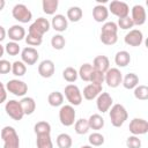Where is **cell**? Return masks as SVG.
I'll return each instance as SVG.
<instances>
[{
  "instance_id": "f6af8a7d",
  "label": "cell",
  "mask_w": 148,
  "mask_h": 148,
  "mask_svg": "<svg viewBox=\"0 0 148 148\" xmlns=\"http://www.w3.org/2000/svg\"><path fill=\"white\" fill-rule=\"evenodd\" d=\"M12 72V64L6 59H0V74H8Z\"/></svg>"
},
{
  "instance_id": "7bdbcfd3",
  "label": "cell",
  "mask_w": 148,
  "mask_h": 148,
  "mask_svg": "<svg viewBox=\"0 0 148 148\" xmlns=\"http://www.w3.org/2000/svg\"><path fill=\"white\" fill-rule=\"evenodd\" d=\"M127 148H141V140L138 135H131L126 139Z\"/></svg>"
},
{
  "instance_id": "d6986e66",
  "label": "cell",
  "mask_w": 148,
  "mask_h": 148,
  "mask_svg": "<svg viewBox=\"0 0 148 148\" xmlns=\"http://www.w3.org/2000/svg\"><path fill=\"white\" fill-rule=\"evenodd\" d=\"M51 27L58 31V32H62L67 29V25H68V21L66 18L65 15L62 14H56L53 17H52V21H51Z\"/></svg>"
},
{
  "instance_id": "e0dca14e",
  "label": "cell",
  "mask_w": 148,
  "mask_h": 148,
  "mask_svg": "<svg viewBox=\"0 0 148 148\" xmlns=\"http://www.w3.org/2000/svg\"><path fill=\"white\" fill-rule=\"evenodd\" d=\"M54 71H56L54 62L50 59H45L40 61V64L38 65V74L44 79L51 77L54 74Z\"/></svg>"
},
{
  "instance_id": "7dc6e473",
  "label": "cell",
  "mask_w": 148,
  "mask_h": 148,
  "mask_svg": "<svg viewBox=\"0 0 148 148\" xmlns=\"http://www.w3.org/2000/svg\"><path fill=\"white\" fill-rule=\"evenodd\" d=\"M6 35H7V31L5 30V28L2 25H0V43L6 38Z\"/></svg>"
},
{
  "instance_id": "bcb514c9",
  "label": "cell",
  "mask_w": 148,
  "mask_h": 148,
  "mask_svg": "<svg viewBox=\"0 0 148 148\" xmlns=\"http://www.w3.org/2000/svg\"><path fill=\"white\" fill-rule=\"evenodd\" d=\"M7 99V90H6V86H3L2 82H0V104H2L3 102H6Z\"/></svg>"
},
{
  "instance_id": "74e56055",
  "label": "cell",
  "mask_w": 148,
  "mask_h": 148,
  "mask_svg": "<svg viewBox=\"0 0 148 148\" xmlns=\"http://www.w3.org/2000/svg\"><path fill=\"white\" fill-rule=\"evenodd\" d=\"M88 140H89L90 146H92V147H99V146H102V145L104 143V141H105L104 135L101 134V133H98V132L91 133V134L89 135Z\"/></svg>"
},
{
  "instance_id": "1f68e13d",
  "label": "cell",
  "mask_w": 148,
  "mask_h": 148,
  "mask_svg": "<svg viewBox=\"0 0 148 148\" xmlns=\"http://www.w3.org/2000/svg\"><path fill=\"white\" fill-rule=\"evenodd\" d=\"M47 102L51 106H61L64 103V95L60 91H52L47 97Z\"/></svg>"
},
{
  "instance_id": "484cf974",
  "label": "cell",
  "mask_w": 148,
  "mask_h": 148,
  "mask_svg": "<svg viewBox=\"0 0 148 148\" xmlns=\"http://www.w3.org/2000/svg\"><path fill=\"white\" fill-rule=\"evenodd\" d=\"M88 124H89V128L98 131V130H102L104 127V119H103V117L101 114L94 113V114H91L89 117Z\"/></svg>"
},
{
  "instance_id": "681fc988",
  "label": "cell",
  "mask_w": 148,
  "mask_h": 148,
  "mask_svg": "<svg viewBox=\"0 0 148 148\" xmlns=\"http://www.w3.org/2000/svg\"><path fill=\"white\" fill-rule=\"evenodd\" d=\"M5 5H6V1H5V0H0V12L3 9Z\"/></svg>"
},
{
  "instance_id": "d4e9b609",
  "label": "cell",
  "mask_w": 148,
  "mask_h": 148,
  "mask_svg": "<svg viewBox=\"0 0 148 148\" xmlns=\"http://www.w3.org/2000/svg\"><path fill=\"white\" fill-rule=\"evenodd\" d=\"M121 83L125 89H134L139 84V76L135 73H128L123 77Z\"/></svg>"
},
{
  "instance_id": "836d02e7",
  "label": "cell",
  "mask_w": 148,
  "mask_h": 148,
  "mask_svg": "<svg viewBox=\"0 0 148 148\" xmlns=\"http://www.w3.org/2000/svg\"><path fill=\"white\" fill-rule=\"evenodd\" d=\"M74 130H75L76 134H80V135H83V134L88 133V131L90 130L89 128V124H88V119L81 118L79 120H75Z\"/></svg>"
},
{
  "instance_id": "83f0119b",
  "label": "cell",
  "mask_w": 148,
  "mask_h": 148,
  "mask_svg": "<svg viewBox=\"0 0 148 148\" xmlns=\"http://www.w3.org/2000/svg\"><path fill=\"white\" fill-rule=\"evenodd\" d=\"M92 71H94L92 65L86 62V64L81 65L80 69L77 71V75L81 77V80H83V81H86V82H89V81H90V76H91V74H92Z\"/></svg>"
},
{
  "instance_id": "f546056e",
  "label": "cell",
  "mask_w": 148,
  "mask_h": 148,
  "mask_svg": "<svg viewBox=\"0 0 148 148\" xmlns=\"http://www.w3.org/2000/svg\"><path fill=\"white\" fill-rule=\"evenodd\" d=\"M58 5H59L58 0H43L42 8H43V12L45 14L53 15L56 13V10L58 9Z\"/></svg>"
},
{
  "instance_id": "4316f807",
  "label": "cell",
  "mask_w": 148,
  "mask_h": 148,
  "mask_svg": "<svg viewBox=\"0 0 148 148\" xmlns=\"http://www.w3.org/2000/svg\"><path fill=\"white\" fill-rule=\"evenodd\" d=\"M82 16H83V12L77 6H73L67 9V15H66L67 21L69 20L71 22H79L82 18Z\"/></svg>"
},
{
  "instance_id": "9c48e42d",
  "label": "cell",
  "mask_w": 148,
  "mask_h": 148,
  "mask_svg": "<svg viewBox=\"0 0 148 148\" xmlns=\"http://www.w3.org/2000/svg\"><path fill=\"white\" fill-rule=\"evenodd\" d=\"M6 90L15 96L22 97L28 92V84L21 80L13 79L6 83Z\"/></svg>"
},
{
  "instance_id": "7a4b0ae2",
  "label": "cell",
  "mask_w": 148,
  "mask_h": 148,
  "mask_svg": "<svg viewBox=\"0 0 148 148\" xmlns=\"http://www.w3.org/2000/svg\"><path fill=\"white\" fill-rule=\"evenodd\" d=\"M109 116L111 119V124L114 127H120L128 118L127 110L123 104H114L109 110Z\"/></svg>"
},
{
  "instance_id": "e575fe53",
  "label": "cell",
  "mask_w": 148,
  "mask_h": 148,
  "mask_svg": "<svg viewBox=\"0 0 148 148\" xmlns=\"http://www.w3.org/2000/svg\"><path fill=\"white\" fill-rule=\"evenodd\" d=\"M27 72V65L24 62H22L21 60H16L12 64V73L15 76H23Z\"/></svg>"
},
{
  "instance_id": "52a82bcc",
  "label": "cell",
  "mask_w": 148,
  "mask_h": 148,
  "mask_svg": "<svg viewBox=\"0 0 148 148\" xmlns=\"http://www.w3.org/2000/svg\"><path fill=\"white\" fill-rule=\"evenodd\" d=\"M121 81H123V73L117 67L109 68L104 73V82L110 88H117V87H119L120 83H121Z\"/></svg>"
},
{
  "instance_id": "ac0fdd59",
  "label": "cell",
  "mask_w": 148,
  "mask_h": 148,
  "mask_svg": "<svg viewBox=\"0 0 148 148\" xmlns=\"http://www.w3.org/2000/svg\"><path fill=\"white\" fill-rule=\"evenodd\" d=\"M7 35H8L9 39L12 42H16L17 43V42H20V40L25 38V29L20 24H14L8 29Z\"/></svg>"
},
{
  "instance_id": "d6a6232c",
  "label": "cell",
  "mask_w": 148,
  "mask_h": 148,
  "mask_svg": "<svg viewBox=\"0 0 148 148\" xmlns=\"http://www.w3.org/2000/svg\"><path fill=\"white\" fill-rule=\"evenodd\" d=\"M34 131L36 133V135H43V134H51V125L45 121V120H42V121H38L35 124L34 126Z\"/></svg>"
},
{
  "instance_id": "cb8c5ba5",
  "label": "cell",
  "mask_w": 148,
  "mask_h": 148,
  "mask_svg": "<svg viewBox=\"0 0 148 148\" xmlns=\"http://www.w3.org/2000/svg\"><path fill=\"white\" fill-rule=\"evenodd\" d=\"M131 62V56L127 51H118L114 56V64L118 67H126Z\"/></svg>"
},
{
  "instance_id": "7402d4cb",
  "label": "cell",
  "mask_w": 148,
  "mask_h": 148,
  "mask_svg": "<svg viewBox=\"0 0 148 148\" xmlns=\"http://www.w3.org/2000/svg\"><path fill=\"white\" fill-rule=\"evenodd\" d=\"M109 16V10L105 6L103 5H96L94 8H92V18L98 22V23H102V22H105L106 18Z\"/></svg>"
},
{
  "instance_id": "8fae6325",
  "label": "cell",
  "mask_w": 148,
  "mask_h": 148,
  "mask_svg": "<svg viewBox=\"0 0 148 148\" xmlns=\"http://www.w3.org/2000/svg\"><path fill=\"white\" fill-rule=\"evenodd\" d=\"M5 111L14 120H21L23 118V116H24L20 102L18 101H15V99H10V101L6 102V104H5Z\"/></svg>"
},
{
  "instance_id": "2e32d148",
  "label": "cell",
  "mask_w": 148,
  "mask_h": 148,
  "mask_svg": "<svg viewBox=\"0 0 148 148\" xmlns=\"http://www.w3.org/2000/svg\"><path fill=\"white\" fill-rule=\"evenodd\" d=\"M131 12H132L131 18H132L134 25H142V24H145L146 18H147V13H146V9H145L143 6L135 5V6L132 7Z\"/></svg>"
},
{
  "instance_id": "d590c367",
  "label": "cell",
  "mask_w": 148,
  "mask_h": 148,
  "mask_svg": "<svg viewBox=\"0 0 148 148\" xmlns=\"http://www.w3.org/2000/svg\"><path fill=\"white\" fill-rule=\"evenodd\" d=\"M134 97L139 101H146L148 99V87L145 84H138L134 88Z\"/></svg>"
},
{
  "instance_id": "4dcf8cb0",
  "label": "cell",
  "mask_w": 148,
  "mask_h": 148,
  "mask_svg": "<svg viewBox=\"0 0 148 148\" xmlns=\"http://www.w3.org/2000/svg\"><path fill=\"white\" fill-rule=\"evenodd\" d=\"M36 146L37 148H53V142L50 134H43V135H36Z\"/></svg>"
},
{
  "instance_id": "7c38bea8",
  "label": "cell",
  "mask_w": 148,
  "mask_h": 148,
  "mask_svg": "<svg viewBox=\"0 0 148 148\" xmlns=\"http://www.w3.org/2000/svg\"><path fill=\"white\" fill-rule=\"evenodd\" d=\"M128 130L133 135H143L148 132V121L143 118H133L130 121Z\"/></svg>"
},
{
  "instance_id": "5bb4252c",
  "label": "cell",
  "mask_w": 148,
  "mask_h": 148,
  "mask_svg": "<svg viewBox=\"0 0 148 148\" xmlns=\"http://www.w3.org/2000/svg\"><path fill=\"white\" fill-rule=\"evenodd\" d=\"M124 40L130 46H133V47L140 46L143 42V34L139 29H132L125 35Z\"/></svg>"
},
{
  "instance_id": "3957f363",
  "label": "cell",
  "mask_w": 148,
  "mask_h": 148,
  "mask_svg": "<svg viewBox=\"0 0 148 148\" xmlns=\"http://www.w3.org/2000/svg\"><path fill=\"white\" fill-rule=\"evenodd\" d=\"M0 135L3 140V148H20V138L13 126H5Z\"/></svg>"
},
{
  "instance_id": "f907efd6",
  "label": "cell",
  "mask_w": 148,
  "mask_h": 148,
  "mask_svg": "<svg viewBox=\"0 0 148 148\" xmlns=\"http://www.w3.org/2000/svg\"><path fill=\"white\" fill-rule=\"evenodd\" d=\"M81 148H94L92 146H90V145H84V146H82Z\"/></svg>"
},
{
  "instance_id": "b9f144b4",
  "label": "cell",
  "mask_w": 148,
  "mask_h": 148,
  "mask_svg": "<svg viewBox=\"0 0 148 148\" xmlns=\"http://www.w3.org/2000/svg\"><path fill=\"white\" fill-rule=\"evenodd\" d=\"M133 25L134 24H133V21H132V18H131L130 15L126 16V17L119 18L118 20V24H117V27L120 28V29H123V30H128V29L133 28Z\"/></svg>"
},
{
  "instance_id": "8992f818",
  "label": "cell",
  "mask_w": 148,
  "mask_h": 148,
  "mask_svg": "<svg viewBox=\"0 0 148 148\" xmlns=\"http://www.w3.org/2000/svg\"><path fill=\"white\" fill-rule=\"evenodd\" d=\"M12 15L16 21L21 23H28L32 18V13L23 3H16L12 9Z\"/></svg>"
},
{
  "instance_id": "ba28073f",
  "label": "cell",
  "mask_w": 148,
  "mask_h": 148,
  "mask_svg": "<svg viewBox=\"0 0 148 148\" xmlns=\"http://www.w3.org/2000/svg\"><path fill=\"white\" fill-rule=\"evenodd\" d=\"M65 97L69 102L72 106H77L82 103V94L77 86L75 84H67L65 87Z\"/></svg>"
},
{
  "instance_id": "6da1fadb",
  "label": "cell",
  "mask_w": 148,
  "mask_h": 148,
  "mask_svg": "<svg viewBox=\"0 0 148 148\" xmlns=\"http://www.w3.org/2000/svg\"><path fill=\"white\" fill-rule=\"evenodd\" d=\"M118 27L117 23L109 21L105 22L102 25V30H101V42L105 45H113L117 43L118 40Z\"/></svg>"
},
{
  "instance_id": "5b68a950",
  "label": "cell",
  "mask_w": 148,
  "mask_h": 148,
  "mask_svg": "<svg viewBox=\"0 0 148 148\" xmlns=\"http://www.w3.org/2000/svg\"><path fill=\"white\" fill-rule=\"evenodd\" d=\"M75 117H76V112L74 110V106H72L71 104L61 105V108L59 110V120H60L61 125H64L66 127L74 125Z\"/></svg>"
},
{
  "instance_id": "9a60e30c",
  "label": "cell",
  "mask_w": 148,
  "mask_h": 148,
  "mask_svg": "<svg viewBox=\"0 0 148 148\" xmlns=\"http://www.w3.org/2000/svg\"><path fill=\"white\" fill-rule=\"evenodd\" d=\"M113 104V99L109 92H101L96 98V106L102 113L108 112Z\"/></svg>"
},
{
  "instance_id": "30bf717a",
  "label": "cell",
  "mask_w": 148,
  "mask_h": 148,
  "mask_svg": "<svg viewBox=\"0 0 148 148\" xmlns=\"http://www.w3.org/2000/svg\"><path fill=\"white\" fill-rule=\"evenodd\" d=\"M109 12H111V14H113L114 16H117L118 18H123V17H126L128 16L130 14V7L126 2L124 1H119V0H113L110 2L109 5V8H108Z\"/></svg>"
},
{
  "instance_id": "ab89813d",
  "label": "cell",
  "mask_w": 148,
  "mask_h": 148,
  "mask_svg": "<svg viewBox=\"0 0 148 148\" xmlns=\"http://www.w3.org/2000/svg\"><path fill=\"white\" fill-rule=\"evenodd\" d=\"M20 51H21V49H20V45H18V43H16V42H8L6 45H5V52L7 53V54H9V56H12V57H14V56H17L18 53H20Z\"/></svg>"
},
{
  "instance_id": "f1b7e54d",
  "label": "cell",
  "mask_w": 148,
  "mask_h": 148,
  "mask_svg": "<svg viewBox=\"0 0 148 148\" xmlns=\"http://www.w3.org/2000/svg\"><path fill=\"white\" fill-rule=\"evenodd\" d=\"M57 146L58 148H71L72 145H73V140H72V136L67 133H60L58 136H57Z\"/></svg>"
},
{
  "instance_id": "603a6c76",
  "label": "cell",
  "mask_w": 148,
  "mask_h": 148,
  "mask_svg": "<svg viewBox=\"0 0 148 148\" xmlns=\"http://www.w3.org/2000/svg\"><path fill=\"white\" fill-rule=\"evenodd\" d=\"M20 104H21V108H22V111L25 114H32L36 110V102L32 97H23L21 101H20Z\"/></svg>"
},
{
  "instance_id": "8d00e7d4",
  "label": "cell",
  "mask_w": 148,
  "mask_h": 148,
  "mask_svg": "<svg viewBox=\"0 0 148 148\" xmlns=\"http://www.w3.org/2000/svg\"><path fill=\"white\" fill-rule=\"evenodd\" d=\"M77 71L74 68V67H66L64 71H62V77L65 79V81L69 82V83H73L76 81L77 79Z\"/></svg>"
},
{
  "instance_id": "ffe728a7",
  "label": "cell",
  "mask_w": 148,
  "mask_h": 148,
  "mask_svg": "<svg viewBox=\"0 0 148 148\" xmlns=\"http://www.w3.org/2000/svg\"><path fill=\"white\" fill-rule=\"evenodd\" d=\"M102 92V86H96V84H88L84 87L83 89V92L82 94V97H84L87 101H92L95 98H97V96Z\"/></svg>"
},
{
  "instance_id": "277c9868",
  "label": "cell",
  "mask_w": 148,
  "mask_h": 148,
  "mask_svg": "<svg viewBox=\"0 0 148 148\" xmlns=\"http://www.w3.org/2000/svg\"><path fill=\"white\" fill-rule=\"evenodd\" d=\"M51 28V24L49 22L47 18H44V17H38L37 20H35L29 29H28V34L29 35H32V36H36V37H42L43 38V35L46 34Z\"/></svg>"
},
{
  "instance_id": "c3c4849f",
  "label": "cell",
  "mask_w": 148,
  "mask_h": 148,
  "mask_svg": "<svg viewBox=\"0 0 148 148\" xmlns=\"http://www.w3.org/2000/svg\"><path fill=\"white\" fill-rule=\"evenodd\" d=\"M3 53H5V46H2V45H1V43H0V59L2 58Z\"/></svg>"
},
{
  "instance_id": "4fadbf2b",
  "label": "cell",
  "mask_w": 148,
  "mask_h": 148,
  "mask_svg": "<svg viewBox=\"0 0 148 148\" xmlns=\"http://www.w3.org/2000/svg\"><path fill=\"white\" fill-rule=\"evenodd\" d=\"M39 58V53L35 47L27 46L21 51V61L28 66H32L37 62Z\"/></svg>"
},
{
  "instance_id": "ee69618b",
  "label": "cell",
  "mask_w": 148,
  "mask_h": 148,
  "mask_svg": "<svg viewBox=\"0 0 148 148\" xmlns=\"http://www.w3.org/2000/svg\"><path fill=\"white\" fill-rule=\"evenodd\" d=\"M25 43L29 45V46H39L43 42V38L42 37H36V36H32V35H27L25 36Z\"/></svg>"
},
{
  "instance_id": "44dd1931",
  "label": "cell",
  "mask_w": 148,
  "mask_h": 148,
  "mask_svg": "<svg viewBox=\"0 0 148 148\" xmlns=\"http://www.w3.org/2000/svg\"><path fill=\"white\" fill-rule=\"evenodd\" d=\"M92 67L95 71H98L101 73H105L110 68V60L106 56H97L92 61Z\"/></svg>"
},
{
  "instance_id": "60d3db41",
  "label": "cell",
  "mask_w": 148,
  "mask_h": 148,
  "mask_svg": "<svg viewBox=\"0 0 148 148\" xmlns=\"http://www.w3.org/2000/svg\"><path fill=\"white\" fill-rule=\"evenodd\" d=\"M89 82H91L92 84H96V86H102L104 83V73H101V72L94 69Z\"/></svg>"
},
{
  "instance_id": "f35d334b",
  "label": "cell",
  "mask_w": 148,
  "mask_h": 148,
  "mask_svg": "<svg viewBox=\"0 0 148 148\" xmlns=\"http://www.w3.org/2000/svg\"><path fill=\"white\" fill-rule=\"evenodd\" d=\"M51 45L54 50H62L66 45V39L62 35L58 34V35H54L52 38H51Z\"/></svg>"
}]
</instances>
